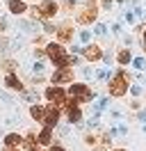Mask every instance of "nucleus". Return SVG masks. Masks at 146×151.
I'll return each mask as SVG.
<instances>
[{
  "label": "nucleus",
  "mask_w": 146,
  "mask_h": 151,
  "mask_svg": "<svg viewBox=\"0 0 146 151\" xmlns=\"http://www.w3.org/2000/svg\"><path fill=\"white\" fill-rule=\"evenodd\" d=\"M46 55L50 57V62L55 66H71L78 64V57L66 55V48H62V44H48L46 46Z\"/></svg>",
  "instance_id": "f257e3e1"
},
{
  "label": "nucleus",
  "mask_w": 146,
  "mask_h": 151,
  "mask_svg": "<svg viewBox=\"0 0 146 151\" xmlns=\"http://www.w3.org/2000/svg\"><path fill=\"white\" fill-rule=\"evenodd\" d=\"M110 94L112 96H123L128 92V73L126 71H119L112 80H110Z\"/></svg>",
  "instance_id": "f03ea898"
},
{
  "label": "nucleus",
  "mask_w": 146,
  "mask_h": 151,
  "mask_svg": "<svg viewBox=\"0 0 146 151\" xmlns=\"http://www.w3.org/2000/svg\"><path fill=\"white\" fill-rule=\"evenodd\" d=\"M69 96H71L75 103H87V101H91L94 99V92H91L87 85H71L69 87Z\"/></svg>",
  "instance_id": "7ed1b4c3"
},
{
  "label": "nucleus",
  "mask_w": 146,
  "mask_h": 151,
  "mask_svg": "<svg viewBox=\"0 0 146 151\" xmlns=\"http://www.w3.org/2000/svg\"><path fill=\"white\" fill-rule=\"evenodd\" d=\"M46 99H48L50 103H55V105H64L66 103V92H64L59 85H50L46 89Z\"/></svg>",
  "instance_id": "20e7f679"
},
{
  "label": "nucleus",
  "mask_w": 146,
  "mask_h": 151,
  "mask_svg": "<svg viewBox=\"0 0 146 151\" xmlns=\"http://www.w3.org/2000/svg\"><path fill=\"white\" fill-rule=\"evenodd\" d=\"M50 80H53V85L71 83V80H73V71L69 69V66H59V69H57V71L53 73V78H50Z\"/></svg>",
  "instance_id": "39448f33"
},
{
  "label": "nucleus",
  "mask_w": 146,
  "mask_h": 151,
  "mask_svg": "<svg viewBox=\"0 0 146 151\" xmlns=\"http://www.w3.org/2000/svg\"><path fill=\"white\" fill-rule=\"evenodd\" d=\"M64 105H66V117H69V122H71V124H78L82 119V112H80V108H78V103L71 99V101H66Z\"/></svg>",
  "instance_id": "423d86ee"
},
{
  "label": "nucleus",
  "mask_w": 146,
  "mask_h": 151,
  "mask_svg": "<svg viewBox=\"0 0 146 151\" xmlns=\"http://www.w3.org/2000/svg\"><path fill=\"white\" fill-rule=\"evenodd\" d=\"M57 2L55 0H44L41 5H39V12H41V19H53L55 14H57Z\"/></svg>",
  "instance_id": "0eeeda50"
},
{
  "label": "nucleus",
  "mask_w": 146,
  "mask_h": 151,
  "mask_svg": "<svg viewBox=\"0 0 146 151\" xmlns=\"http://www.w3.org/2000/svg\"><path fill=\"white\" fill-rule=\"evenodd\" d=\"M57 122H59V108H57V105H48V108H46V117H44V124L46 126H50V128H53V126H57Z\"/></svg>",
  "instance_id": "6e6552de"
},
{
  "label": "nucleus",
  "mask_w": 146,
  "mask_h": 151,
  "mask_svg": "<svg viewBox=\"0 0 146 151\" xmlns=\"http://www.w3.org/2000/svg\"><path fill=\"white\" fill-rule=\"evenodd\" d=\"M96 16H98V9H96L94 5H89L87 9H82L80 14H78V21H80L82 25H89V23H94V21H96Z\"/></svg>",
  "instance_id": "1a4fd4ad"
},
{
  "label": "nucleus",
  "mask_w": 146,
  "mask_h": 151,
  "mask_svg": "<svg viewBox=\"0 0 146 151\" xmlns=\"http://www.w3.org/2000/svg\"><path fill=\"white\" fill-rule=\"evenodd\" d=\"M82 55H84V60H89V62H98L100 57H103V50L96 44H89V46L82 48Z\"/></svg>",
  "instance_id": "9d476101"
},
{
  "label": "nucleus",
  "mask_w": 146,
  "mask_h": 151,
  "mask_svg": "<svg viewBox=\"0 0 146 151\" xmlns=\"http://www.w3.org/2000/svg\"><path fill=\"white\" fill-rule=\"evenodd\" d=\"M5 85H7L9 89H14V92H23V83H21L16 76L11 73V71H9V73H7V78H5Z\"/></svg>",
  "instance_id": "9b49d317"
},
{
  "label": "nucleus",
  "mask_w": 146,
  "mask_h": 151,
  "mask_svg": "<svg viewBox=\"0 0 146 151\" xmlns=\"http://www.w3.org/2000/svg\"><path fill=\"white\" fill-rule=\"evenodd\" d=\"M9 12H11V14H16V16H21V14H23V12H27V7H25V2H23V0H9Z\"/></svg>",
  "instance_id": "f8f14e48"
},
{
  "label": "nucleus",
  "mask_w": 146,
  "mask_h": 151,
  "mask_svg": "<svg viewBox=\"0 0 146 151\" xmlns=\"http://www.w3.org/2000/svg\"><path fill=\"white\" fill-rule=\"evenodd\" d=\"M23 144H25L27 151H39V147H41V144H39V137H36L34 133H30L25 140H23Z\"/></svg>",
  "instance_id": "ddd939ff"
},
{
  "label": "nucleus",
  "mask_w": 146,
  "mask_h": 151,
  "mask_svg": "<svg viewBox=\"0 0 146 151\" xmlns=\"http://www.w3.org/2000/svg\"><path fill=\"white\" fill-rule=\"evenodd\" d=\"M50 142H53V128H50V126H44V131L39 133V144H50Z\"/></svg>",
  "instance_id": "4468645a"
},
{
  "label": "nucleus",
  "mask_w": 146,
  "mask_h": 151,
  "mask_svg": "<svg viewBox=\"0 0 146 151\" xmlns=\"http://www.w3.org/2000/svg\"><path fill=\"white\" fill-rule=\"evenodd\" d=\"M5 144H7V147H21V144H23V137H21L18 133H7V135H5Z\"/></svg>",
  "instance_id": "2eb2a0df"
},
{
  "label": "nucleus",
  "mask_w": 146,
  "mask_h": 151,
  "mask_svg": "<svg viewBox=\"0 0 146 151\" xmlns=\"http://www.w3.org/2000/svg\"><path fill=\"white\" fill-rule=\"evenodd\" d=\"M30 114H32V119H34V122H44L46 108H41V105H32V108H30Z\"/></svg>",
  "instance_id": "dca6fc26"
},
{
  "label": "nucleus",
  "mask_w": 146,
  "mask_h": 151,
  "mask_svg": "<svg viewBox=\"0 0 146 151\" xmlns=\"http://www.w3.org/2000/svg\"><path fill=\"white\" fill-rule=\"evenodd\" d=\"M57 37H59V41H71L73 39V32L69 25H62V28L57 30Z\"/></svg>",
  "instance_id": "f3484780"
},
{
  "label": "nucleus",
  "mask_w": 146,
  "mask_h": 151,
  "mask_svg": "<svg viewBox=\"0 0 146 151\" xmlns=\"http://www.w3.org/2000/svg\"><path fill=\"white\" fill-rule=\"evenodd\" d=\"M117 60H119V64H128V62H130V50H128V48H123V50H119Z\"/></svg>",
  "instance_id": "a211bd4d"
},
{
  "label": "nucleus",
  "mask_w": 146,
  "mask_h": 151,
  "mask_svg": "<svg viewBox=\"0 0 146 151\" xmlns=\"http://www.w3.org/2000/svg\"><path fill=\"white\" fill-rule=\"evenodd\" d=\"M14 62H9V60H5V62H2V69H5V71H14Z\"/></svg>",
  "instance_id": "6ab92c4d"
},
{
  "label": "nucleus",
  "mask_w": 146,
  "mask_h": 151,
  "mask_svg": "<svg viewBox=\"0 0 146 151\" xmlns=\"http://www.w3.org/2000/svg\"><path fill=\"white\" fill-rule=\"evenodd\" d=\"M132 64H135L137 69H144V66H146V62H144V60H142V57H137V60H135V62H132Z\"/></svg>",
  "instance_id": "aec40b11"
},
{
  "label": "nucleus",
  "mask_w": 146,
  "mask_h": 151,
  "mask_svg": "<svg viewBox=\"0 0 146 151\" xmlns=\"http://www.w3.org/2000/svg\"><path fill=\"white\" fill-rule=\"evenodd\" d=\"M89 37H91V35L87 32V30H82V32H80V39H82V41H89Z\"/></svg>",
  "instance_id": "412c9836"
},
{
  "label": "nucleus",
  "mask_w": 146,
  "mask_h": 151,
  "mask_svg": "<svg viewBox=\"0 0 146 151\" xmlns=\"http://www.w3.org/2000/svg\"><path fill=\"white\" fill-rule=\"evenodd\" d=\"M94 32H96V35H105V25H96Z\"/></svg>",
  "instance_id": "4be33fe9"
},
{
  "label": "nucleus",
  "mask_w": 146,
  "mask_h": 151,
  "mask_svg": "<svg viewBox=\"0 0 146 151\" xmlns=\"http://www.w3.org/2000/svg\"><path fill=\"white\" fill-rule=\"evenodd\" d=\"M34 71H36V73H41V71H44V64H41V62H36V64H34Z\"/></svg>",
  "instance_id": "5701e85b"
},
{
  "label": "nucleus",
  "mask_w": 146,
  "mask_h": 151,
  "mask_svg": "<svg viewBox=\"0 0 146 151\" xmlns=\"http://www.w3.org/2000/svg\"><path fill=\"white\" fill-rule=\"evenodd\" d=\"M84 142H87V144H96V137H94V135H87V140H84Z\"/></svg>",
  "instance_id": "b1692460"
},
{
  "label": "nucleus",
  "mask_w": 146,
  "mask_h": 151,
  "mask_svg": "<svg viewBox=\"0 0 146 151\" xmlns=\"http://www.w3.org/2000/svg\"><path fill=\"white\" fill-rule=\"evenodd\" d=\"M44 32H55V28L50 25V23H46V25H44Z\"/></svg>",
  "instance_id": "393cba45"
},
{
  "label": "nucleus",
  "mask_w": 146,
  "mask_h": 151,
  "mask_svg": "<svg viewBox=\"0 0 146 151\" xmlns=\"http://www.w3.org/2000/svg\"><path fill=\"white\" fill-rule=\"evenodd\" d=\"M5 28H7V21H5V19H0V32H2Z\"/></svg>",
  "instance_id": "a878e982"
},
{
  "label": "nucleus",
  "mask_w": 146,
  "mask_h": 151,
  "mask_svg": "<svg viewBox=\"0 0 146 151\" xmlns=\"http://www.w3.org/2000/svg\"><path fill=\"white\" fill-rule=\"evenodd\" d=\"M50 151H66V149H64V147H57V144H55V147H50Z\"/></svg>",
  "instance_id": "bb28decb"
},
{
  "label": "nucleus",
  "mask_w": 146,
  "mask_h": 151,
  "mask_svg": "<svg viewBox=\"0 0 146 151\" xmlns=\"http://www.w3.org/2000/svg\"><path fill=\"white\" fill-rule=\"evenodd\" d=\"M2 151H18V147H7V144H5V149Z\"/></svg>",
  "instance_id": "cd10ccee"
},
{
  "label": "nucleus",
  "mask_w": 146,
  "mask_h": 151,
  "mask_svg": "<svg viewBox=\"0 0 146 151\" xmlns=\"http://www.w3.org/2000/svg\"><path fill=\"white\" fill-rule=\"evenodd\" d=\"M144 50H146V30H144Z\"/></svg>",
  "instance_id": "c85d7f7f"
},
{
  "label": "nucleus",
  "mask_w": 146,
  "mask_h": 151,
  "mask_svg": "<svg viewBox=\"0 0 146 151\" xmlns=\"http://www.w3.org/2000/svg\"><path fill=\"white\" fill-rule=\"evenodd\" d=\"M114 151H126V149H114Z\"/></svg>",
  "instance_id": "c756f323"
}]
</instances>
